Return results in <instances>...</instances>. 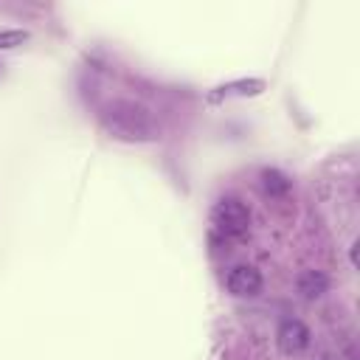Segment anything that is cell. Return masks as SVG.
Listing matches in <instances>:
<instances>
[{
  "instance_id": "1",
  "label": "cell",
  "mask_w": 360,
  "mask_h": 360,
  "mask_svg": "<svg viewBox=\"0 0 360 360\" xmlns=\"http://www.w3.org/2000/svg\"><path fill=\"white\" fill-rule=\"evenodd\" d=\"M101 127L127 143H149L160 135V124L152 110L135 98H112L98 110Z\"/></svg>"
},
{
  "instance_id": "2",
  "label": "cell",
  "mask_w": 360,
  "mask_h": 360,
  "mask_svg": "<svg viewBox=\"0 0 360 360\" xmlns=\"http://www.w3.org/2000/svg\"><path fill=\"white\" fill-rule=\"evenodd\" d=\"M214 225L225 236H245L250 228V208L239 197H222L214 205Z\"/></svg>"
},
{
  "instance_id": "3",
  "label": "cell",
  "mask_w": 360,
  "mask_h": 360,
  "mask_svg": "<svg viewBox=\"0 0 360 360\" xmlns=\"http://www.w3.org/2000/svg\"><path fill=\"white\" fill-rule=\"evenodd\" d=\"M276 343H278V352L292 357V354H301L309 343H312V332L304 321L298 318H284L278 323V332H276Z\"/></svg>"
},
{
  "instance_id": "4",
  "label": "cell",
  "mask_w": 360,
  "mask_h": 360,
  "mask_svg": "<svg viewBox=\"0 0 360 360\" xmlns=\"http://www.w3.org/2000/svg\"><path fill=\"white\" fill-rule=\"evenodd\" d=\"M225 284H228V290H231L236 298H253V295L262 292L264 278H262V273H259L253 264H236V267H231Z\"/></svg>"
},
{
  "instance_id": "5",
  "label": "cell",
  "mask_w": 360,
  "mask_h": 360,
  "mask_svg": "<svg viewBox=\"0 0 360 360\" xmlns=\"http://www.w3.org/2000/svg\"><path fill=\"white\" fill-rule=\"evenodd\" d=\"M264 87H267L264 79H233V82H225V84L214 87V90L208 93V101L217 104V101L231 98V96L248 98V96H259V93H264Z\"/></svg>"
},
{
  "instance_id": "6",
  "label": "cell",
  "mask_w": 360,
  "mask_h": 360,
  "mask_svg": "<svg viewBox=\"0 0 360 360\" xmlns=\"http://www.w3.org/2000/svg\"><path fill=\"white\" fill-rule=\"evenodd\" d=\"M295 287H298L301 298H307V301H315V298H321L323 292H329V276H326L323 270H315V267H309V270H304V273L298 276Z\"/></svg>"
},
{
  "instance_id": "7",
  "label": "cell",
  "mask_w": 360,
  "mask_h": 360,
  "mask_svg": "<svg viewBox=\"0 0 360 360\" xmlns=\"http://www.w3.org/2000/svg\"><path fill=\"white\" fill-rule=\"evenodd\" d=\"M259 180H262V188H264V194H267L270 200H281V197H287L290 188H292L290 177H287L284 172H278V169H262Z\"/></svg>"
},
{
  "instance_id": "8",
  "label": "cell",
  "mask_w": 360,
  "mask_h": 360,
  "mask_svg": "<svg viewBox=\"0 0 360 360\" xmlns=\"http://www.w3.org/2000/svg\"><path fill=\"white\" fill-rule=\"evenodd\" d=\"M28 31L25 28H3L0 31V51H8V48H20L22 42H28Z\"/></svg>"
},
{
  "instance_id": "9",
  "label": "cell",
  "mask_w": 360,
  "mask_h": 360,
  "mask_svg": "<svg viewBox=\"0 0 360 360\" xmlns=\"http://www.w3.org/2000/svg\"><path fill=\"white\" fill-rule=\"evenodd\" d=\"M349 264L357 267V242H352V248H349Z\"/></svg>"
}]
</instances>
